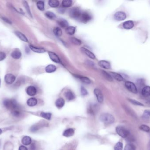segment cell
<instances>
[{
	"label": "cell",
	"instance_id": "obj_1",
	"mask_svg": "<svg viewBox=\"0 0 150 150\" xmlns=\"http://www.w3.org/2000/svg\"><path fill=\"white\" fill-rule=\"evenodd\" d=\"M3 104L7 108L12 110L19 109L17 101L14 99H6L4 100Z\"/></svg>",
	"mask_w": 150,
	"mask_h": 150
},
{
	"label": "cell",
	"instance_id": "obj_2",
	"mask_svg": "<svg viewBox=\"0 0 150 150\" xmlns=\"http://www.w3.org/2000/svg\"><path fill=\"white\" fill-rule=\"evenodd\" d=\"M100 119L103 123L106 124H112L115 121V118L112 115L108 113L101 115L100 116Z\"/></svg>",
	"mask_w": 150,
	"mask_h": 150
},
{
	"label": "cell",
	"instance_id": "obj_3",
	"mask_svg": "<svg viewBox=\"0 0 150 150\" xmlns=\"http://www.w3.org/2000/svg\"><path fill=\"white\" fill-rule=\"evenodd\" d=\"M82 13V12L79 8H73L69 10V15L71 17L79 20Z\"/></svg>",
	"mask_w": 150,
	"mask_h": 150
},
{
	"label": "cell",
	"instance_id": "obj_4",
	"mask_svg": "<svg viewBox=\"0 0 150 150\" xmlns=\"http://www.w3.org/2000/svg\"><path fill=\"white\" fill-rule=\"evenodd\" d=\"M116 131L118 135L124 138L127 137L130 134L129 131L122 126H118L116 128Z\"/></svg>",
	"mask_w": 150,
	"mask_h": 150
},
{
	"label": "cell",
	"instance_id": "obj_5",
	"mask_svg": "<svg viewBox=\"0 0 150 150\" xmlns=\"http://www.w3.org/2000/svg\"><path fill=\"white\" fill-rule=\"evenodd\" d=\"M125 85L128 90L130 91V92L135 94L138 93L137 88L133 83L127 81L125 82Z\"/></svg>",
	"mask_w": 150,
	"mask_h": 150
},
{
	"label": "cell",
	"instance_id": "obj_6",
	"mask_svg": "<svg viewBox=\"0 0 150 150\" xmlns=\"http://www.w3.org/2000/svg\"><path fill=\"white\" fill-rule=\"evenodd\" d=\"M91 19L92 16L90 14V13L87 12H84L82 13L79 20L83 23H87L89 22L91 20Z\"/></svg>",
	"mask_w": 150,
	"mask_h": 150
},
{
	"label": "cell",
	"instance_id": "obj_7",
	"mask_svg": "<svg viewBox=\"0 0 150 150\" xmlns=\"http://www.w3.org/2000/svg\"><path fill=\"white\" fill-rule=\"evenodd\" d=\"M126 18L125 13L123 12H118L114 15V19L118 21L125 20Z\"/></svg>",
	"mask_w": 150,
	"mask_h": 150
},
{
	"label": "cell",
	"instance_id": "obj_8",
	"mask_svg": "<svg viewBox=\"0 0 150 150\" xmlns=\"http://www.w3.org/2000/svg\"><path fill=\"white\" fill-rule=\"evenodd\" d=\"M94 92L97 98L98 101L100 103H102L104 101V96L102 92L98 89H95Z\"/></svg>",
	"mask_w": 150,
	"mask_h": 150
},
{
	"label": "cell",
	"instance_id": "obj_9",
	"mask_svg": "<svg viewBox=\"0 0 150 150\" xmlns=\"http://www.w3.org/2000/svg\"><path fill=\"white\" fill-rule=\"evenodd\" d=\"M15 77L12 74H8L5 75V81L7 84L11 85L15 81Z\"/></svg>",
	"mask_w": 150,
	"mask_h": 150
},
{
	"label": "cell",
	"instance_id": "obj_10",
	"mask_svg": "<svg viewBox=\"0 0 150 150\" xmlns=\"http://www.w3.org/2000/svg\"><path fill=\"white\" fill-rule=\"evenodd\" d=\"M48 55L50 57V59L55 63H60V58L58 56V55L55 54V53L52 52H48Z\"/></svg>",
	"mask_w": 150,
	"mask_h": 150
},
{
	"label": "cell",
	"instance_id": "obj_11",
	"mask_svg": "<svg viewBox=\"0 0 150 150\" xmlns=\"http://www.w3.org/2000/svg\"><path fill=\"white\" fill-rule=\"evenodd\" d=\"M26 93L30 96H34L37 93V89L33 86H30L26 89Z\"/></svg>",
	"mask_w": 150,
	"mask_h": 150
},
{
	"label": "cell",
	"instance_id": "obj_12",
	"mask_svg": "<svg viewBox=\"0 0 150 150\" xmlns=\"http://www.w3.org/2000/svg\"><path fill=\"white\" fill-rule=\"evenodd\" d=\"M98 64L100 67L103 68L105 69H109L111 68L110 63L106 60H100Z\"/></svg>",
	"mask_w": 150,
	"mask_h": 150
},
{
	"label": "cell",
	"instance_id": "obj_13",
	"mask_svg": "<svg viewBox=\"0 0 150 150\" xmlns=\"http://www.w3.org/2000/svg\"><path fill=\"white\" fill-rule=\"evenodd\" d=\"M134 24L132 21H127L123 23V27L126 30H130L134 27Z\"/></svg>",
	"mask_w": 150,
	"mask_h": 150
},
{
	"label": "cell",
	"instance_id": "obj_14",
	"mask_svg": "<svg viewBox=\"0 0 150 150\" xmlns=\"http://www.w3.org/2000/svg\"><path fill=\"white\" fill-rule=\"evenodd\" d=\"M81 49L83 51V53H85V54H86L87 55H88L89 57L90 58V59H93V60L95 59V58H96L95 55L90 51L88 50L87 48H85L83 47L81 48Z\"/></svg>",
	"mask_w": 150,
	"mask_h": 150
},
{
	"label": "cell",
	"instance_id": "obj_15",
	"mask_svg": "<svg viewBox=\"0 0 150 150\" xmlns=\"http://www.w3.org/2000/svg\"><path fill=\"white\" fill-rule=\"evenodd\" d=\"M110 75L113 78L117 81L118 82H121L123 80V77L122 75L117 73L114 72H110Z\"/></svg>",
	"mask_w": 150,
	"mask_h": 150
},
{
	"label": "cell",
	"instance_id": "obj_16",
	"mask_svg": "<svg viewBox=\"0 0 150 150\" xmlns=\"http://www.w3.org/2000/svg\"><path fill=\"white\" fill-rule=\"evenodd\" d=\"M75 78L79 79L82 82L86 84H90L91 83V81L90 79L88 77H83V76L78 75H75Z\"/></svg>",
	"mask_w": 150,
	"mask_h": 150
},
{
	"label": "cell",
	"instance_id": "obj_17",
	"mask_svg": "<svg viewBox=\"0 0 150 150\" xmlns=\"http://www.w3.org/2000/svg\"><path fill=\"white\" fill-rule=\"evenodd\" d=\"M22 55V53L20 50L18 49H16L13 51L11 53V56L15 59H19Z\"/></svg>",
	"mask_w": 150,
	"mask_h": 150
},
{
	"label": "cell",
	"instance_id": "obj_18",
	"mask_svg": "<svg viewBox=\"0 0 150 150\" xmlns=\"http://www.w3.org/2000/svg\"><path fill=\"white\" fill-rule=\"evenodd\" d=\"M30 48L31 50H32L33 52H34L35 53H45L46 52V50L43 48L36 47H35L33 45H30Z\"/></svg>",
	"mask_w": 150,
	"mask_h": 150
},
{
	"label": "cell",
	"instance_id": "obj_19",
	"mask_svg": "<svg viewBox=\"0 0 150 150\" xmlns=\"http://www.w3.org/2000/svg\"><path fill=\"white\" fill-rule=\"evenodd\" d=\"M141 93L143 96L148 97L150 95V87L146 86L143 88L141 91Z\"/></svg>",
	"mask_w": 150,
	"mask_h": 150
},
{
	"label": "cell",
	"instance_id": "obj_20",
	"mask_svg": "<svg viewBox=\"0 0 150 150\" xmlns=\"http://www.w3.org/2000/svg\"><path fill=\"white\" fill-rule=\"evenodd\" d=\"M74 133V130L72 128L68 129L64 131L63 133V136L66 137H69L72 136Z\"/></svg>",
	"mask_w": 150,
	"mask_h": 150
},
{
	"label": "cell",
	"instance_id": "obj_21",
	"mask_svg": "<svg viewBox=\"0 0 150 150\" xmlns=\"http://www.w3.org/2000/svg\"><path fill=\"white\" fill-rule=\"evenodd\" d=\"M57 68L55 65L53 64H50L48 65L45 68V70L46 72L48 73L54 72L56 70Z\"/></svg>",
	"mask_w": 150,
	"mask_h": 150
},
{
	"label": "cell",
	"instance_id": "obj_22",
	"mask_svg": "<svg viewBox=\"0 0 150 150\" xmlns=\"http://www.w3.org/2000/svg\"><path fill=\"white\" fill-rule=\"evenodd\" d=\"M65 100L62 98H59L55 102V105L58 108H62L65 105Z\"/></svg>",
	"mask_w": 150,
	"mask_h": 150
},
{
	"label": "cell",
	"instance_id": "obj_23",
	"mask_svg": "<svg viewBox=\"0 0 150 150\" xmlns=\"http://www.w3.org/2000/svg\"><path fill=\"white\" fill-rule=\"evenodd\" d=\"M38 103V100L35 98H31L27 101V105L30 107H33Z\"/></svg>",
	"mask_w": 150,
	"mask_h": 150
},
{
	"label": "cell",
	"instance_id": "obj_24",
	"mask_svg": "<svg viewBox=\"0 0 150 150\" xmlns=\"http://www.w3.org/2000/svg\"><path fill=\"white\" fill-rule=\"evenodd\" d=\"M15 35H16L22 41L26 42H28L27 38H26L22 33L20 32L19 31H15Z\"/></svg>",
	"mask_w": 150,
	"mask_h": 150
},
{
	"label": "cell",
	"instance_id": "obj_25",
	"mask_svg": "<svg viewBox=\"0 0 150 150\" xmlns=\"http://www.w3.org/2000/svg\"><path fill=\"white\" fill-rule=\"evenodd\" d=\"M65 98L68 100H73L75 98L74 94L72 92L70 91H68L65 93Z\"/></svg>",
	"mask_w": 150,
	"mask_h": 150
},
{
	"label": "cell",
	"instance_id": "obj_26",
	"mask_svg": "<svg viewBox=\"0 0 150 150\" xmlns=\"http://www.w3.org/2000/svg\"><path fill=\"white\" fill-rule=\"evenodd\" d=\"M58 23L61 27L63 28L68 27L69 23H68L67 21L65 20L60 19L59 20H58Z\"/></svg>",
	"mask_w": 150,
	"mask_h": 150
},
{
	"label": "cell",
	"instance_id": "obj_27",
	"mask_svg": "<svg viewBox=\"0 0 150 150\" xmlns=\"http://www.w3.org/2000/svg\"><path fill=\"white\" fill-rule=\"evenodd\" d=\"M22 142L24 145H29L31 144L32 142V140L31 138L28 136H25L23 138Z\"/></svg>",
	"mask_w": 150,
	"mask_h": 150
},
{
	"label": "cell",
	"instance_id": "obj_28",
	"mask_svg": "<svg viewBox=\"0 0 150 150\" xmlns=\"http://www.w3.org/2000/svg\"><path fill=\"white\" fill-rule=\"evenodd\" d=\"M48 4L52 8H57L59 5V2L57 0H50L48 1Z\"/></svg>",
	"mask_w": 150,
	"mask_h": 150
},
{
	"label": "cell",
	"instance_id": "obj_29",
	"mask_svg": "<svg viewBox=\"0 0 150 150\" xmlns=\"http://www.w3.org/2000/svg\"><path fill=\"white\" fill-rule=\"evenodd\" d=\"M65 31L66 33L69 35H73L75 34V28L72 26L68 27L66 28Z\"/></svg>",
	"mask_w": 150,
	"mask_h": 150
},
{
	"label": "cell",
	"instance_id": "obj_30",
	"mask_svg": "<svg viewBox=\"0 0 150 150\" xmlns=\"http://www.w3.org/2000/svg\"><path fill=\"white\" fill-rule=\"evenodd\" d=\"M53 33L55 35V36L57 37H60L62 35V30H61V29H60V28L55 27L54 30H53Z\"/></svg>",
	"mask_w": 150,
	"mask_h": 150
},
{
	"label": "cell",
	"instance_id": "obj_31",
	"mask_svg": "<svg viewBox=\"0 0 150 150\" xmlns=\"http://www.w3.org/2000/svg\"><path fill=\"white\" fill-rule=\"evenodd\" d=\"M62 6L64 8H68L72 5V1L71 0H64L62 2Z\"/></svg>",
	"mask_w": 150,
	"mask_h": 150
},
{
	"label": "cell",
	"instance_id": "obj_32",
	"mask_svg": "<svg viewBox=\"0 0 150 150\" xmlns=\"http://www.w3.org/2000/svg\"><path fill=\"white\" fill-rule=\"evenodd\" d=\"M40 116L43 118H44L46 119L50 120L51 118V114L50 113H45L42 112L41 113Z\"/></svg>",
	"mask_w": 150,
	"mask_h": 150
},
{
	"label": "cell",
	"instance_id": "obj_33",
	"mask_svg": "<svg viewBox=\"0 0 150 150\" xmlns=\"http://www.w3.org/2000/svg\"><path fill=\"white\" fill-rule=\"evenodd\" d=\"M37 6L38 8L40 11L44 10V3L43 1H39L37 3Z\"/></svg>",
	"mask_w": 150,
	"mask_h": 150
},
{
	"label": "cell",
	"instance_id": "obj_34",
	"mask_svg": "<svg viewBox=\"0 0 150 150\" xmlns=\"http://www.w3.org/2000/svg\"><path fill=\"white\" fill-rule=\"evenodd\" d=\"M71 40L72 43L75 45H80L82 44L81 41L77 38H71Z\"/></svg>",
	"mask_w": 150,
	"mask_h": 150
},
{
	"label": "cell",
	"instance_id": "obj_35",
	"mask_svg": "<svg viewBox=\"0 0 150 150\" xmlns=\"http://www.w3.org/2000/svg\"><path fill=\"white\" fill-rule=\"evenodd\" d=\"M45 15L47 16V17L48 18V19H50V20H52L56 18V15L55 13L51 12H47L45 13Z\"/></svg>",
	"mask_w": 150,
	"mask_h": 150
},
{
	"label": "cell",
	"instance_id": "obj_36",
	"mask_svg": "<svg viewBox=\"0 0 150 150\" xmlns=\"http://www.w3.org/2000/svg\"><path fill=\"white\" fill-rule=\"evenodd\" d=\"M102 73L104 76L105 77V78L106 79H107V80H108L109 81H110V82L113 81V78L112 77V76H111L109 74L105 72V71H103Z\"/></svg>",
	"mask_w": 150,
	"mask_h": 150
},
{
	"label": "cell",
	"instance_id": "obj_37",
	"mask_svg": "<svg viewBox=\"0 0 150 150\" xmlns=\"http://www.w3.org/2000/svg\"><path fill=\"white\" fill-rule=\"evenodd\" d=\"M142 117L144 119H149L150 118V110H145L143 114Z\"/></svg>",
	"mask_w": 150,
	"mask_h": 150
},
{
	"label": "cell",
	"instance_id": "obj_38",
	"mask_svg": "<svg viewBox=\"0 0 150 150\" xmlns=\"http://www.w3.org/2000/svg\"><path fill=\"white\" fill-rule=\"evenodd\" d=\"M123 143L121 142H118L114 147V150H123Z\"/></svg>",
	"mask_w": 150,
	"mask_h": 150
},
{
	"label": "cell",
	"instance_id": "obj_39",
	"mask_svg": "<svg viewBox=\"0 0 150 150\" xmlns=\"http://www.w3.org/2000/svg\"><path fill=\"white\" fill-rule=\"evenodd\" d=\"M140 130H142L143 131H144L146 132L149 133L150 132V129L149 126L148 125H142L140 127Z\"/></svg>",
	"mask_w": 150,
	"mask_h": 150
},
{
	"label": "cell",
	"instance_id": "obj_40",
	"mask_svg": "<svg viewBox=\"0 0 150 150\" xmlns=\"http://www.w3.org/2000/svg\"><path fill=\"white\" fill-rule=\"evenodd\" d=\"M124 150H135V147L132 144L129 143L125 146Z\"/></svg>",
	"mask_w": 150,
	"mask_h": 150
},
{
	"label": "cell",
	"instance_id": "obj_41",
	"mask_svg": "<svg viewBox=\"0 0 150 150\" xmlns=\"http://www.w3.org/2000/svg\"><path fill=\"white\" fill-rule=\"evenodd\" d=\"M129 101H130L131 103H132L133 104L135 105H138V106H143L144 104L142 103H140V102L138 101L137 100L133 99H129Z\"/></svg>",
	"mask_w": 150,
	"mask_h": 150
},
{
	"label": "cell",
	"instance_id": "obj_42",
	"mask_svg": "<svg viewBox=\"0 0 150 150\" xmlns=\"http://www.w3.org/2000/svg\"><path fill=\"white\" fill-rule=\"evenodd\" d=\"M12 114L14 116H15V117H19L21 115V113L19 110V109H17L15 110H12Z\"/></svg>",
	"mask_w": 150,
	"mask_h": 150
},
{
	"label": "cell",
	"instance_id": "obj_43",
	"mask_svg": "<svg viewBox=\"0 0 150 150\" xmlns=\"http://www.w3.org/2000/svg\"><path fill=\"white\" fill-rule=\"evenodd\" d=\"M23 5H24V6H25V8L26 9V10H27V13H29V14L32 17V14H31V12H30V7H29V6L28 5V4L27 3V2H26V1H24V4H23Z\"/></svg>",
	"mask_w": 150,
	"mask_h": 150
},
{
	"label": "cell",
	"instance_id": "obj_44",
	"mask_svg": "<svg viewBox=\"0 0 150 150\" xmlns=\"http://www.w3.org/2000/svg\"><path fill=\"white\" fill-rule=\"evenodd\" d=\"M80 91L81 95L83 96H85L88 94V91L85 89V88L82 86L80 89Z\"/></svg>",
	"mask_w": 150,
	"mask_h": 150
},
{
	"label": "cell",
	"instance_id": "obj_45",
	"mask_svg": "<svg viewBox=\"0 0 150 150\" xmlns=\"http://www.w3.org/2000/svg\"><path fill=\"white\" fill-rule=\"evenodd\" d=\"M6 57V54L4 52H0V61L4 60Z\"/></svg>",
	"mask_w": 150,
	"mask_h": 150
},
{
	"label": "cell",
	"instance_id": "obj_46",
	"mask_svg": "<svg viewBox=\"0 0 150 150\" xmlns=\"http://www.w3.org/2000/svg\"><path fill=\"white\" fill-rule=\"evenodd\" d=\"M2 19L5 21V22L8 23L9 24H12V22H11V21L9 20L7 18L5 17H2Z\"/></svg>",
	"mask_w": 150,
	"mask_h": 150
},
{
	"label": "cell",
	"instance_id": "obj_47",
	"mask_svg": "<svg viewBox=\"0 0 150 150\" xmlns=\"http://www.w3.org/2000/svg\"><path fill=\"white\" fill-rule=\"evenodd\" d=\"M19 150H28L27 148L24 146H21L19 148Z\"/></svg>",
	"mask_w": 150,
	"mask_h": 150
},
{
	"label": "cell",
	"instance_id": "obj_48",
	"mask_svg": "<svg viewBox=\"0 0 150 150\" xmlns=\"http://www.w3.org/2000/svg\"><path fill=\"white\" fill-rule=\"evenodd\" d=\"M2 132V131L1 129H0V135L1 134Z\"/></svg>",
	"mask_w": 150,
	"mask_h": 150
},
{
	"label": "cell",
	"instance_id": "obj_49",
	"mask_svg": "<svg viewBox=\"0 0 150 150\" xmlns=\"http://www.w3.org/2000/svg\"><path fill=\"white\" fill-rule=\"evenodd\" d=\"M0 82H1V80H0Z\"/></svg>",
	"mask_w": 150,
	"mask_h": 150
}]
</instances>
